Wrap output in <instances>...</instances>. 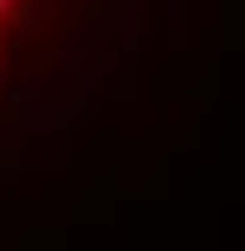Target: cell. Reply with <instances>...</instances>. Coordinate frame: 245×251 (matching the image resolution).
Returning <instances> with one entry per match:
<instances>
[{"label":"cell","instance_id":"cell-1","mask_svg":"<svg viewBox=\"0 0 245 251\" xmlns=\"http://www.w3.org/2000/svg\"><path fill=\"white\" fill-rule=\"evenodd\" d=\"M113 13L120 0H0V113H19L69 75Z\"/></svg>","mask_w":245,"mask_h":251}]
</instances>
